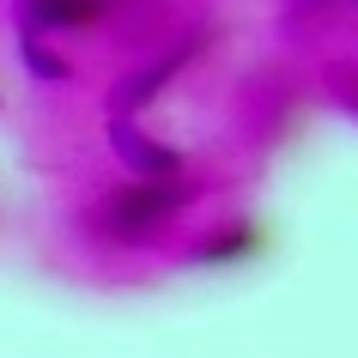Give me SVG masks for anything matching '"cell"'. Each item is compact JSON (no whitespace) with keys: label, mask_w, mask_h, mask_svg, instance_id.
I'll return each instance as SVG.
<instances>
[{"label":"cell","mask_w":358,"mask_h":358,"mask_svg":"<svg viewBox=\"0 0 358 358\" xmlns=\"http://www.w3.org/2000/svg\"><path fill=\"white\" fill-rule=\"evenodd\" d=\"M24 13L37 24H49V31H73V24H92L103 13V0H31Z\"/></svg>","instance_id":"2"},{"label":"cell","mask_w":358,"mask_h":358,"mask_svg":"<svg viewBox=\"0 0 358 358\" xmlns=\"http://www.w3.org/2000/svg\"><path fill=\"white\" fill-rule=\"evenodd\" d=\"M176 207H182V189H170V182H128L110 201V225H115V237H152Z\"/></svg>","instance_id":"1"}]
</instances>
